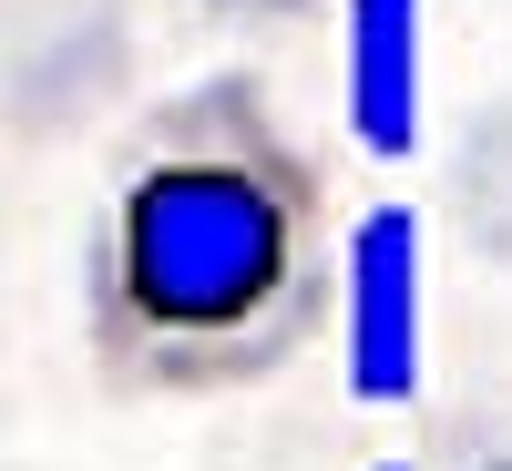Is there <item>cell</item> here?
I'll return each instance as SVG.
<instances>
[{"mask_svg":"<svg viewBox=\"0 0 512 471\" xmlns=\"http://www.w3.org/2000/svg\"><path fill=\"white\" fill-rule=\"evenodd\" d=\"M338 297L328 175L267 82L205 72L123 123L82 246V349L123 400L277 379Z\"/></svg>","mask_w":512,"mask_h":471,"instance_id":"cell-1","label":"cell"},{"mask_svg":"<svg viewBox=\"0 0 512 471\" xmlns=\"http://www.w3.org/2000/svg\"><path fill=\"white\" fill-rule=\"evenodd\" d=\"M482 471H512V451H502V461H482Z\"/></svg>","mask_w":512,"mask_h":471,"instance_id":"cell-6","label":"cell"},{"mask_svg":"<svg viewBox=\"0 0 512 471\" xmlns=\"http://www.w3.org/2000/svg\"><path fill=\"white\" fill-rule=\"evenodd\" d=\"M338 308H349V400L400 410L420 390V216L369 205L338 256Z\"/></svg>","mask_w":512,"mask_h":471,"instance_id":"cell-2","label":"cell"},{"mask_svg":"<svg viewBox=\"0 0 512 471\" xmlns=\"http://www.w3.org/2000/svg\"><path fill=\"white\" fill-rule=\"evenodd\" d=\"M216 11H308V0H216Z\"/></svg>","mask_w":512,"mask_h":471,"instance_id":"cell-4","label":"cell"},{"mask_svg":"<svg viewBox=\"0 0 512 471\" xmlns=\"http://www.w3.org/2000/svg\"><path fill=\"white\" fill-rule=\"evenodd\" d=\"M349 134L379 164L420 144V0H349Z\"/></svg>","mask_w":512,"mask_h":471,"instance_id":"cell-3","label":"cell"},{"mask_svg":"<svg viewBox=\"0 0 512 471\" xmlns=\"http://www.w3.org/2000/svg\"><path fill=\"white\" fill-rule=\"evenodd\" d=\"M369 471H410V461H369Z\"/></svg>","mask_w":512,"mask_h":471,"instance_id":"cell-5","label":"cell"}]
</instances>
